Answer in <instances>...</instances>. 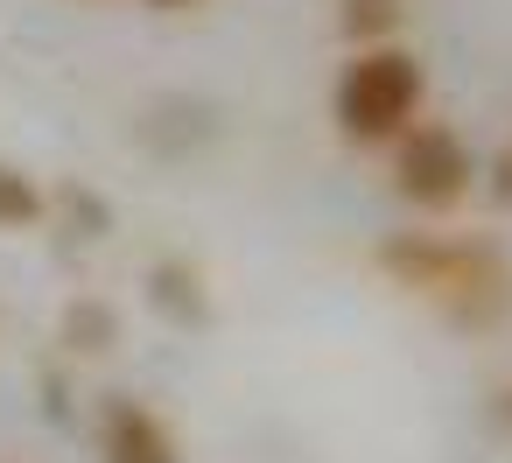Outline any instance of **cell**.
<instances>
[{"label":"cell","mask_w":512,"mask_h":463,"mask_svg":"<svg viewBox=\"0 0 512 463\" xmlns=\"http://www.w3.org/2000/svg\"><path fill=\"white\" fill-rule=\"evenodd\" d=\"M421 99H428L421 57L400 43H372V50L344 57V71L330 85V120L351 148H393L421 120Z\"/></svg>","instance_id":"1"},{"label":"cell","mask_w":512,"mask_h":463,"mask_svg":"<svg viewBox=\"0 0 512 463\" xmlns=\"http://www.w3.org/2000/svg\"><path fill=\"white\" fill-rule=\"evenodd\" d=\"M379 267L400 288H414V295H428V302H442L456 316L498 309L505 288H512V267L484 239H442V232H400V239H386Z\"/></svg>","instance_id":"2"},{"label":"cell","mask_w":512,"mask_h":463,"mask_svg":"<svg viewBox=\"0 0 512 463\" xmlns=\"http://www.w3.org/2000/svg\"><path fill=\"white\" fill-rule=\"evenodd\" d=\"M386 155H393V190H400L414 211H456V204L470 197L477 162H470V148H463L456 127H442V120H414Z\"/></svg>","instance_id":"3"},{"label":"cell","mask_w":512,"mask_h":463,"mask_svg":"<svg viewBox=\"0 0 512 463\" xmlns=\"http://www.w3.org/2000/svg\"><path fill=\"white\" fill-rule=\"evenodd\" d=\"M99 456L106 463H183L169 421L148 400H134V393H113L106 400V414H99Z\"/></svg>","instance_id":"4"},{"label":"cell","mask_w":512,"mask_h":463,"mask_svg":"<svg viewBox=\"0 0 512 463\" xmlns=\"http://www.w3.org/2000/svg\"><path fill=\"white\" fill-rule=\"evenodd\" d=\"M400 15H407V0H337V36L372 50V43H393Z\"/></svg>","instance_id":"5"},{"label":"cell","mask_w":512,"mask_h":463,"mask_svg":"<svg viewBox=\"0 0 512 463\" xmlns=\"http://www.w3.org/2000/svg\"><path fill=\"white\" fill-rule=\"evenodd\" d=\"M43 211H50V197L36 190V176L0 162V232H29V225H43Z\"/></svg>","instance_id":"6"},{"label":"cell","mask_w":512,"mask_h":463,"mask_svg":"<svg viewBox=\"0 0 512 463\" xmlns=\"http://www.w3.org/2000/svg\"><path fill=\"white\" fill-rule=\"evenodd\" d=\"M141 8H148V15H197L204 0H141Z\"/></svg>","instance_id":"7"},{"label":"cell","mask_w":512,"mask_h":463,"mask_svg":"<svg viewBox=\"0 0 512 463\" xmlns=\"http://www.w3.org/2000/svg\"><path fill=\"white\" fill-rule=\"evenodd\" d=\"M498 414H505V421H512V393H498Z\"/></svg>","instance_id":"8"}]
</instances>
